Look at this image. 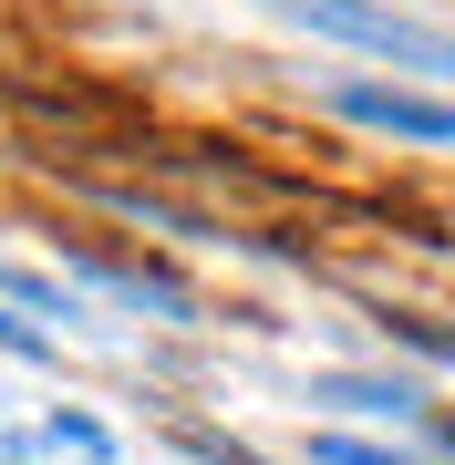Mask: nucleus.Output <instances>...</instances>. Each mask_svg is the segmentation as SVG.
<instances>
[{"instance_id": "obj_1", "label": "nucleus", "mask_w": 455, "mask_h": 465, "mask_svg": "<svg viewBox=\"0 0 455 465\" xmlns=\"http://www.w3.org/2000/svg\"><path fill=\"white\" fill-rule=\"evenodd\" d=\"M280 11L311 21V32L341 42V52H372V63H393V73L455 84V32H435V21H404V11H383V0H280Z\"/></svg>"}, {"instance_id": "obj_6", "label": "nucleus", "mask_w": 455, "mask_h": 465, "mask_svg": "<svg viewBox=\"0 0 455 465\" xmlns=\"http://www.w3.org/2000/svg\"><path fill=\"white\" fill-rule=\"evenodd\" d=\"M383 341L424 351V362H455V331H445V321H424V311H383Z\"/></svg>"}, {"instance_id": "obj_4", "label": "nucleus", "mask_w": 455, "mask_h": 465, "mask_svg": "<svg viewBox=\"0 0 455 465\" xmlns=\"http://www.w3.org/2000/svg\"><path fill=\"white\" fill-rule=\"evenodd\" d=\"M311 403H341V414H372V424H414V414H424L414 382H383V372H321Z\"/></svg>"}, {"instance_id": "obj_2", "label": "nucleus", "mask_w": 455, "mask_h": 465, "mask_svg": "<svg viewBox=\"0 0 455 465\" xmlns=\"http://www.w3.org/2000/svg\"><path fill=\"white\" fill-rule=\"evenodd\" d=\"M331 114L372 124V134H404V145H455V104L404 94V84H331Z\"/></svg>"}, {"instance_id": "obj_7", "label": "nucleus", "mask_w": 455, "mask_h": 465, "mask_svg": "<svg viewBox=\"0 0 455 465\" xmlns=\"http://www.w3.org/2000/svg\"><path fill=\"white\" fill-rule=\"evenodd\" d=\"M311 465H414L393 445H362V434H311Z\"/></svg>"}, {"instance_id": "obj_8", "label": "nucleus", "mask_w": 455, "mask_h": 465, "mask_svg": "<svg viewBox=\"0 0 455 465\" xmlns=\"http://www.w3.org/2000/svg\"><path fill=\"white\" fill-rule=\"evenodd\" d=\"M0 351H11V362H52V341L32 331V321L11 311V300H0Z\"/></svg>"}, {"instance_id": "obj_5", "label": "nucleus", "mask_w": 455, "mask_h": 465, "mask_svg": "<svg viewBox=\"0 0 455 465\" xmlns=\"http://www.w3.org/2000/svg\"><path fill=\"white\" fill-rule=\"evenodd\" d=\"M42 445H52V455H84V465H114V434H104L94 414H73V403L42 424Z\"/></svg>"}, {"instance_id": "obj_9", "label": "nucleus", "mask_w": 455, "mask_h": 465, "mask_svg": "<svg viewBox=\"0 0 455 465\" xmlns=\"http://www.w3.org/2000/svg\"><path fill=\"white\" fill-rule=\"evenodd\" d=\"M445 445H455V424H445Z\"/></svg>"}, {"instance_id": "obj_3", "label": "nucleus", "mask_w": 455, "mask_h": 465, "mask_svg": "<svg viewBox=\"0 0 455 465\" xmlns=\"http://www.w3.org/2000/svg\"><path fill=\"white\" fill-rule=\"evenodd\" d=\"M84 280H94V290H114L124 311H155V321H197V290H186L176 269H155V259H114V249H84Z\"/></svg>"}]
</instances>
